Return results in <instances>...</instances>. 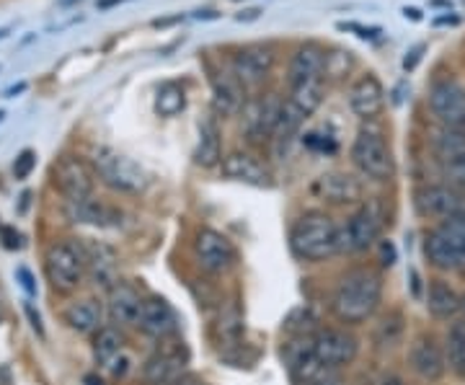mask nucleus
Listing matches in <instances>:
<instances>
[{"instance_id":"36","label":"nucleus","mask_w":465,"mask_h":385,"mask_svg":"<svg viewBox=\"0 0 465 385\" xmlns=\"http://www.w3.org/2000/svg\"><path fill=\"white\" fill-rule=\"evenodd\" d=\"M437 231L445 235L455 249H460V252L465 253V215L442 220V225H440Z\"/></svg>"},{"instance_id":"54","label":"nucleus","mask_w":465,"mask_h":385,"mask_svg":"<svg viewBox=\"0 0 465 385\" xmlns=\"http://www.w3.org/2000/svg\"><path fill=\"white\" fill-rule=\"evenodd\" d=\"M85 383H88V385H101V380H96L94 375H88V378H85Z\"/></svg>"},{"instance_id":"44","label":"nucleus","mask_w":465,"mask_h":385,"mask_svg":"<svg viewBox=\"0 0 465 385\" xmlns=\"http://www.w3.org/2000/svg\"><path fill=\"white\" fill-rule=\"evenodd\" d=\"M381 252H382V264H385V267H391V264L396 262V249H393V243L382 241Z\"/></svg>"},{"instance_id":"6","label":"nucleus","mask_w":465,"mask_h":385,"mask_svg":"<svg viewBox=\"0 0 465 385\" xmlns=\"http://www.w3.org/2000/svg\"><path fill=\"white\" fill-rule=\"evenodd\" d=\"M430 109L442 127L465 133V85L452 78L437 81L430 91Z\"/></svg>"},{"instance_id":"31","label":"nucleus","mask_w":465,"mask_h":385,"mask_svg":"<svg viewBox=\"0 0 465 385\" xmlns=\"http://www.w3.org/2000/svg\"><path fill=\"white\" fill-rule=\"evenodd\" d=\"M290 101L298 106L302 114H313L318 106L323 104V78L318 81H305V84L290 85Z\"/></svg>"},{"instance_id":"21","label":"nucleus","mask_w":465,"mask_h":385,"mask_svg":"<svg viewBox=\"0 0 465 385\" xmlns=\"http://www.w3.org/2000/svg\"><path fill=\"white\" fill-rule=\"evenodd\" d=\"M223 176L235 179V182H243V184L253 186H269L272 184V176L253 155L249 153L235 151L231 155L223 158Z\"/></svg>"},{"instance_id":"11","label":"nucleus","mask_w":465,"mask_h":385,"mask_svg":"<svg viewBox=\"0 0 465 385\" xmlns=\"http://www.w3.org/2000/svg\"><path fill=\"white\" fill-rule=\"evenodd\" d=\"M194 253L197 262L204 271L210 274H223L235 264V249L223 233H217L213 228H202L194 238Z\"/></svg>"},{"instance_id":"28","label":"nucleus","mask_w":465,"mask_h":385,"mask_svg":"<svg viewBox=\"0 0 465 385\" xmlns=\"http://www.w3.org/2000/svg\"><path fill=\"white\" fill-rule=\"evenodd\" d=\"M427 308L432 311V316H437V319H452L463 308V301L448 282L434 280L430 285V295H427Z\"/></svg>"},{"instance_id":"17","label":"nucleus","mask_w":465,"mask_h":385,"mask_svg":"<svg viewBox=\"0 0 465 385\" xmlns=\"http://www.w3.org/2000/svg\"><path fill=\"white\" fill-rule=\"evenodd\" d=\"M323 70H326V50L313 42L300 44L298 50L292 52V60L287 67V85L318 81V78H323Z\"/></svg>"},{"instance_id":"9","label":"nucleus","mask_w":465,"mask_h":385,"mask_svg":"<svg viewBox=\"0 0 465 385\" xmlns=\"http://www.w3.org/2000/svg\"><path fill=\"white\" fill-rule=\"evenodd\" d=\"M94 168L75 155H65L54 166V186L63 192L67 202L91 200L94 194Z\"/></svg>"},{"instance_id":"53","label":"nucleus","mask_w":465,"mask_h":385,"mask_svg":"<svg viewBox=\"0 0 465 385\" xmlns=\"http://www.w3.org/2000/svg\"><path fill=\"white\" fill-rule=\"evenodd\" d=\"M311 385H339V380H326V378H323V380H318V383H311Z\"/></svg>"},{"instance_id":"18","label":"nucleus","mask_w":465,"mask_h":385,"mask_svg":"<svg viewBox=\"0 0 465 385\" xmlns=\"http://www.w3.org/2000/svg\"><path fill=\"white\" fill-rule=\"evenodd\" d=\"M246 106V85L232 73H220L213 78V112L217 117H235Z\"/></svg>"},{"instance_id":"39","label":"nucleus","mask_w":465,"mask_h":385,"mask_svg":"<svg viewBox=\"0 0 465 385\" xmlns=\"http://www.w3.org/2000/svg\"><path fill=\"white\" fill-rule=\"evenodd\" d=\"M305 145H308V148H313V151H329V153L336 151V143L329 140V137L323 140V134H318V133L305 134Z\"/></svg>"},{"instance_id":"33","label":"nucleus","mask_w":465,"mask_h":385,"mask_svg":"<svg viewBox=\"0 0 465 385\" xmlns=\"http://www.w3.org/2000/svg\"><path fill=\"white\" fill-rule=\"evenodd\" d=\"M186 106V94L179 84H163L155 94V112L161 117H176Z\"/></svg>"},{"instance_id":"26","label":"nucleus","mask_w":465,"mask_h":385,"mask_svg":"<svg viewBox=\"0 0 465 385\" xmlns=\"http://www.w3.org/2000/svg\"><path fill=\"white\" fill-rule=\"evenodd\" d=\"M67 215L75 220V222H88V225H99V228H114L122 222V215L101 204L96 200H84V202H67Z\"/></svg>"},{"instance_id":"4","label":"nucleus","mask_w":465,"mask_h":385,"mask_svg":"<svg viewBox=\"0 0 465 385\" xmlns=\"http://www.w3.org/2000/svg\"><path fill=\"white\" fill-rule=\"evenodd\" d=\"M351 163L372 182H388L396 173V161L381 130L362 127L351 143Z\"/></svg>"},{"instance_id":"16","label":"nucleus","mask_w":465,"mask_h":385,"mask_svg":"<svg viewBox=\"0 0 465 385\" xmlns=\"http://www.w3.org/2000/svg\"><path fill=\"white\" fill-rule=\"evenodd\" d=\"M313 192L329 204H357V202H362V184L344 171L323 173L313 184Z\"/></svg>"},{"instance_id":"1","label":"nucleus","mask_w":465,"mask_h":385,"mask_svg":"<svg viewBox=\"0 0 465 385\" xmlns=\"http://www.w3.org/2000/svg\"><path fill=\"white\" fill-rule=\"evenodd\" d=\"M382 282L370 269H354L333 292V313L344 323H362L381 305Z\"/></svg>"},{"instance_id":"27","label":"nucleus","mask_w":465,"mask_h":385,"mask_svg":"<svg viewBox=\"0 0 465 385\" xmlns=\"http://www.w3.org/2000/svg\"><path fill=\"white\" fill-rule=\"evenodd\" d=\"M432 151L437 161H442L445 166L458 163L465 158V133L463 130H450V127H440L432 137Z\"/></svg>"},{"instance_id":"55","label":"nucleus","mask_w":465,"mask_h":385,"mask_svg":"<svg viewBox=\"0 0 465 385\" xmlns=\"http://www.w3.org/2000/svg\"><path fill=\"white\" fill-rule=\"evenodd\" d=\"M8 32H11V26H3V29H0V39H5V36H8Z\"/></svg>"},{"instance_id":"51","label":"nucleus","mask_w":465,"mask_h":385,"mask_svg":"<svg viewBox=\"0 0 465 385\" xmlns=\"http://www.w3.org/2000/svg\"><path fill=\"white\" fill-rule=\"evenodd\" d=\"M78 3H84V0H57V5H63V8H67V5H78Z\"/></svg>"},{"instance_id":"15","label":"nucleus","mask_w":465,"mask_h":385,"mask_svg":"<svg viewBox=\"0 0 465 385\" xmlns=\"http://www.w3.org/2000/svg\"><path fill=\"white\" fill-rule=\"evenodd\" d=\"M349 109L360 119H375L381 117L385 109V88L378 81V75L367 73L362 78H357L351 88H349Z\"/></svg>"},{"instance_id":"24","label":"nucleus","mask_w":465,"mask_h":385,"mask_svg":"<svg viewBox=\"0 0 465 385\" xmlns=\"http://www.w3.org/2000/svg\"><path fill=\"white\" fill-rule=\"evenodd\" d=\"M223 161V137L215 117H204L200 122V143L194 151V163L202 168H213Z\"/></svg>"},{"instance_id":"19","label":"nucleus","mask_w":465,"mask_h":385,"mask_svg":"<svg viewBox=\"0 0 465 385\" xmlns=\"http://www.w3.org/2000/svg\"><path fill=\"white\" fill-rule=\"evenodd\" d=\"M137 326H140V331H145L153 339H168L171 334H176L179 321H176L173 308L163 298H148L143 302Z\"/></svg>"},{"instance_id":"41","label":"nucleus","mask_w":465,"mask_h":385,"mask_svg":"<svg viewBox=\"0 0 465 385\" xmlns=\"http://www.w3.org/2000/svg\"><path fill=\"white\" fill-rule=\"evenodd\" d=\"M0 235H3V246H5V249H21V235L14 233L11 228H3Z\"/></svg>"},{"instance_id":"49","label":"nucleus","mask_w":465,"mask_h":385,"mask_svg":"<svg viewBox=\"0 0 465 385\" xmlns=\"http://www.w3.org/2000/svg\"><path fill=\"white\" fill-rule=\"evenodd\" d=\"M21 91H26V84H18V85H14V88H8V91H5V96H8V99H14V96H16V94H21Z\"/></svg>"},{"instance_id":"30","label":"nucleus","mask_w":465,"mask_h":385,"mask_svg":"<svg viewBox=\"0 0 465 385\" xmlns=\"http://www.w3.org/2000/svg\"><path fill=\"white\" fill-rule=\"evenodd\" d=\"M445 357H448L450 370L465 380V323L455 321L445 336Z\"/></svg>"},{"instance_id":"7","label":"nucleus","mask_w":465,"mask_h":385,"mask_svg":"<svg viewBox=\"0 0 465 385\" xmlns=\"http://www.w3.org/2000/svg\"><path fill=\"white\" fill-rule=\"evenodd\" d=\"M284 101L280 94L269 91L262 99L246 101L243 106V130L249 134V140L259 143V140H269L274 137V130L280 124V114H282Z\"/></svg>"},{"instance_id":"22","label":"nucleus","mask_w":465,"mask_h":385,"mask_svg":"<svg viewBox=\"0 0 465 385\" xmlns=\"http://www.w3.org/2000/svg\"><path fill=\"white\" fill-rule=\"evenodd\" d=\"M143 298L140 292L134 290L133 285H119L109 292V316L114 323H122V326H137V319H140V311H143Z\"/></svg>"},{"instance_id":"52","label":"nucleus","mask_w":465,"mask_h":385,"mask_svg":"<svg viewBox=\"0 0 465 385\" xmlns=\"http://www.w3.org/2000/svg\"><path fill=\"white\" fill-rule=\"evenodd\" d=\"M381 385H403V380L401 378H385Z\"/></svg>"},{"instance_id":"20","label":"nucleus","mask_w":465,"mask_h":385,"mask_svg":"<svg viewBox=\"0 0 465 385\" xmlns=\"http://www.w3.org/2000/svg\"><path fill=\"white\" fill-rule=\"evenodd\" d=\"M409 362H411L416 375L424 378V380H440L442 372H445V357H442L432 336H419L411 344V352H409Z\"/></svg>"},{"instance_id":"56","label":"nucleus","mask_w":465,"mask_h":385,"mask_svg":"<svg viewBox=\"0 0 465 385\" xmlns=\"http://www.w3.org/2000/svg\"><path fill=\"white\" fill-rule=\"evenodd\" d=\"M3 117H5V114H3V112H0V122H3Z\"/></svg>"},{"instance_id":"48","label":"nucleus","mask_w":465,"mask_h":385,"mask_svg":"<svg viewBox=\"0 0 465 385\" xmlns=\"http://www.w3.org/2000/svg\"><path fill=\"white\" fill-rule=\"evenodd\" d=\"M259 8H251V11H243V14H238V21H253V18H259Z\"/></svg>"},{"instance_id":"46","label":"nucleus","mask_w":465,"mask_h":385,"mask_svg":"<svg viewBox=\"0 0 465 385\" xmlns=\"http://www.w3.org/2000/svg\"><path fill=\"white\" fill-rule=\"evenodd\" d=\"M432 24L434 26H458V24H460V18L458 16H437Z\"/></svg>"},{"instance_id":"35","label":"nucleus","mask_w":465,"mask_h":385,"mask_svg":"<svg viewBox=\"0 0 465 385\" xmlns=\"http://www.w3.org/2000/svg\"><path fill=\"white\" fill-rule=\"evenodd\" d=\"M354 67V54L349 50L326 52V70L323 78H347Z\"/></svg>"},{"instance_id":"37","label":"nucleus","mask_w":465,"mask_h":385,"mask_svg":"<svg viewBox=\"0 0 465 385\" xmlns=\"http://www.w3.org/2000/svg\"><path fill=\"white\" fill-rule=\"evenodd\" d=\"M36 166V155L34 151H24L16 158V163H14V173H16V179H29V173Z\"/></svg>"},{"instance_id":"34","label":"nucleus","mask_w":465,"mask_h":385,"mask_svg":"<svg viewBox=\"0 0 465 385\" xmlns=\"http://www.w3.org/2000/svg\"><path fill=\"white\" fill-rule=\"evenodd\" d=\"M305 119H308V114H302L298 106L287 99L282 106V114H280V124H277V130H274V137H272V140H277V143H284V145H287V143L298 134V130L302 127V122H305Z\"/></svg>"},{"instance_id":"43","label":"nucleus","mask_w":465,"mask_h":385,"mask_svg":"<svg viewBox=\"0 0 465 385\" xmlns=\"http://www.w3.org/2000/svg\"><path fill=\"white\" fill-rule=\"evenodd\" d=\"M421 52H424V44H419L416 50H411L406 54V60H403V70H414L416 63L421 60Z\"/></svg>"},{"instance_id":"25","label":"nucleus","mask_w":465,"mask_h":385,"mask_svg":"<svg viewBox=\"0 0 465 385\" xmlns=\"http://www.w3.org/2000/svg\"><path fill=\"white\" fill-rule=\"evenodd\" d=\"M183 372V357L179 352H158L145 362V380L153 385L176 383Z\"/></svg>"},{"instance_id":"23","label":"nucleus","mask_w":465,"mask_h":385,"mask_svg":"<svg viewBox=\"0 0 465 385\" xmlns=\"http://www.w3.org/2000/svg\"><path fill=\"white\" fill-rule=\"evenodd\" d=\"M424 253H427L430 264L442 269V271H460V269H465V253L460 249H455L440 231H432L427 235Z\"/></svg>"},{"instance_id":"32","label":"nucleus","mask_w":465,"mask_h":385,"mask_svg":"<svg viewBox=\"0 0 465 385\" xmlns=\"http://www.w3.org/2000/svg\"><path fill=\"white\" fill-rule=\"evenodd\" d=\"M122 354H124V336L119 334L116 329H101L96 341H94L96 362L106 368L109 362H114L116 357H122Z\"/></svg>"},{"instance_id":"50","label":"nucleus","mask_w":465,"mask_h":385,"mask_svg":"<svg viewBox=\"0 0 465 385\" xmlns=\"http://www.w3.org/2000/svg\"><path fill=\"white\" fill-rule=\"evenodd\" d=\"M127 0H99V8H112V5H122Z\"/></svg>"},{"instance_id":"12","label":"nucleus","mask_w":465,"mask_h":385,"mask_svg":"<svg viewBox=\"0 0 465 385\" xmlns=\"http://www.w3.org/2000/svg\"><path fill=\"white\" fill-rule=\"evenodd\" d=\"M274 63H277V54L272 47L251 44V47H243L232 54V75L246 88H251V85L264 84Z\"/></svg>"},{"instance_id":"13","label":"nucleus","mask_w":465,"mask_h":385,"mask_svg":"<svg viewBox=\"0 0 465 385\" xmlns=\"http://www.w3.org/2000/svg\"><path fill=\"white\" fill-rule=\"evenodd\" d=\"M81 249L85 256V271L91 274L94 285L112 292L119 285V262H116L114 249L91 238L81 241Z\"/></svg>"},{"instance_id":"45","label":"nucleus","mask_w":465,"mask_h":385,"mask_svg":"<svg viewBox=\"0 0 465 385\" xmlns=\"http://www.w3.org/2000/svg\"><path fill=\"white\" fill-rule=\"evenodd\" d=\"M26 313H29V319H32L34 331H36L39 336H45V326H42V319H39V313H34L32 305H26Z\"/></svg>"},{"instance_id":"8","label":"nucleus","mask_w":465,"mask_h":385,"mask_svg":"<svg viewBox=\"0 0 465 385\" xmlns=\"http://www.w3.org/2000/svg\"><path fill=\"white\" fill-rule=\"evenodd\" d=\"M382 215L378 204H365L354 212L344 228H339V252H365L381 233Z\"/></svg>"},{"instance_id":"42","label":"nucleus","mask_w":465,"mask_h":385,"mask_svg":"<svg viewBox=\"0 0 465 385\" xmlns=\"http://www.w3.org/2000/svg\"><path fill=\"white\" fill-rule=\"evenodd\" d=\"M16 277H18V280H21V287H24V290H26L29 295H36V285H34V277H32V274H29V269L21 267L16 271Z\"/></svg>"},{"instance_id":"57","label":"nucleus","mask_w":465,"mask_h":385,"mask_svg":"<svg viewBox=\"0 0 465 385\" xmlns=\"http://www.w3.org/2000/svg\"><path fill=\"white\" fill-rule=\"evenodd\" d=\"M463 308H465V298H463Z\"/></svg>"},{"instance_id":"47","label":"nucleus","mask_w":465,"mask_h":385,"mask_svg":"<svg viewBox=\"0 0 465 385\" xmlns=\"http://www.w3.org/2000/svg\"><path fill=\"white\" fill-rule=\"evenodd\" d=\"M403 16L411 18V21H421V11H419V8H411V5H406V8H403Z\"/></svg>"},{"instance_id":"2","label":"nucleus","mask_w":465,"mask_h":385,"mask_svg":"<svg viewBox=\"0 0 465 385\" xmlns=\"http://www.w3.org/2000/svg\"><path fill=\"white\" fill-rule=\"evenodd\" d=\"M290 246L302 262H323L339 252V228L326 212H308L295 222Z\"/></svg>"},{"instance_id":"10","label":"nucleus","mask_w":465,"mask_h":385,"mask_svg":"<svg viewBox=\"0 0 465 385\" xmlns=\"http://www.w3.org/2000/svg\"><path fill=\"white\" fill-rule=\"evenodd\" d=\"M416 210L421 218H432V220H450L463 215L465 202L463 194L455 189V186L448 184H432V186H421L416 192Z\"/></svg>"},{"instance_id":"3","label":"nucleus","mask_w":465,"mask_h":385,"mask_svg":"<svg viewBox=\"0 0 465 385\" xmlns=\"http://www.w3.org/2000/svg\"><path fill=\"white\" fill-rule=\"evenodd\" d=\"M94 173L104 184L112 186L114 192H122V194H140L150 184L148 171L114 148L94 151Z\"/></svg>"},{"instance_id":"29","label":"nucleus","mask_w":465,"mask_h":385,"mask_svg":"<svg viewBox=\"0 0 465 385\" xmlns=\"http://www.w3.org/2000/svg\"><path fill=\"white\" fill-rule=\"evenodd\" d=\"M65 321L73 331H78V334H88V331L99 329L101 305L96 301H91V298L73 302V305L65 311Z\"/></svg>"},{"instance_id":"38","label":"nucleus","mask_w":465,"mask_h":385,"mask_svg":"<svg viewBox=\"0 0 465 385\" xmlns=\"http://www.w3.org/2000/svg\"><path fill=\"white\" fill-rule=\"evenodd\" d=\"M339 29L341 32H357V36L360 39H375V36H381L382 29L381 26H362V24H339Z\"/></svg>"},{"instance_id":"14","label":"nucleus","mask_w":465,"mask_h":385,"mask_svg":"<svg viewBox=\"0 0 465 385\" xmlns=\"http://www.w3.org/2000/svg\"><path fill=\"white\" fill-rule=\"evenodd\" d=\"M313 354L323 368H341L357 357V339L339 329H326L313 339Z\"/></svg>"},{"instance_id":"40","label":"nucleus","mask_w":465,"mask_h":385,"mask_svg":"<svg viewBox=\"0 0 465 385\" xmlns=\"http://www.w3.org/2000/svg\"><path fill=\"white\" fill-rule=\"evenodd\" d=\"M445 176H448L452 184L465 186V158L463 161H458V163H450V166H445Z\"/></svg>"},{"instance_id":"5","label":"nucleus","mask_w":465,"mask_h":385,"mask_svg":"<svg viewBox=\"0 0 465 385\" xmlns=\"http://www.w3.org/2000/svg\"><path fill=\"white\" fill-rule=\"evenodd\" d=\"M45 271H47L50 285L57 292H73L81 285L85 271V256L81 243H70V241L52 243L45 256Z\"/></svg>"}]
</instances>
